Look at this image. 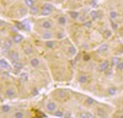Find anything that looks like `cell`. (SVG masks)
Here are the masks:
<instances>
[{
	"instance_id": "6da1fadb",
	"label": "cell",
	"mask_w": 123,
	"mask_h": 118,
	"mask_svg": "<svg viewBox=\"0 0 123 118\" xmlns=\"http://www.w3.org/2000/svg\"><path fill=\"white\" fill-rule=\"evenodd\" d=\"M54 11V6L49 3H44L41 9V15H49Z\"/></svg>"
},
{
	"instance_id": "7a4b0ae2",
	"label": "cell",
	"mask_w": 123,
	"mask_h": 118,
	"mask_svg": "<svg viewBox=\"0 0 123 118\" xmlns=\"http://www.w3.org/2000/svg\"><path fill=\"white\" fill-rule=\"evenodd\" d=\"M7 58H9L12 63H14V62H18V60H20L18 52H17V51H15V49H10L9 53H7Z\"/></svg>"
},
{
	"instance_id": "3957f363",
	"label": "cell",
	"mask_w": 123,
	"mask_h": 118,
	"mask_svg": "<svg viewBox=\"0 0 123 118\" xmlns=\"http://www.w3.org/2000/svg\"><path fill=\"white\" fill-rule=\"evenodd\" d=\"M46 110H47L48 112H50V113L55 112V111L58 110V108H57V103H55L53 100H48L47 103H46Z\"/></svg>"
},
{
	"instance_id": "277c9868",
	"label": "cell",
	"mask_w": 123,
	"mask_h": 118,
	"mask_svg": "<svg viewBox=\"0 0 123 118\" xmlns=\"http://www.w3.org/2000/svg\"><path fill=\"white\" fill-rule=\"evenodd\" d=\"M39 25H41V27H42L43 30H50L53 27V24H52V21H50L49 18H42Z\"/></svg>"
},
{
	"instance_id": "5b68a950",
	"label": "cell",
	"mask_w": 123,
	"mask_h": 118,
	"mask_svg": "<svg viewBox=\"0 0 123 118\" xmlns=\"http://www.w3.org/2000/svg\"><path fill=\"white\" fill-rule=\"evenodd\" d=\"M16 96L17 95H16V91H15L14 87H10L5 91V97L9 98V100H14V98H16Z\"/></svg>"
},
{
	"instance_id": "8992f818",
	"label": "cell",
	"mask_w": 123,
	"mask_h": 118,
	"mask_svg": "<svg viewBox=\"0 0 123 118\" xmlns=\"http://www.w3.org/2000/svg\"><path fill=\"white\" fill-rule=\"evenodd\" d=\"M41 37H42V39H44V41H50V39L55 36L50 32V30H44V32L41 35Z\"/></svg>"
},
{
	"instance_id": "52a82bcc",
	"label": "cell",
	"mask_w": 123,
	"mask_h": 118,
	"mask_svg": "<svg viewBox=\"0 0 123 118\" xmlns=\"http://www.w3.org/2000/svg\"><path fill=\"white\" fill-rule=\"evenodd\" d=\"M22 41H24V36L15 32L14 36H12V42L16 43V44H18V43H22Z\"/></svg>"
},
{
	"instance_id": "ba28073f",
	"label": "cell",
	"mask_w": 123,
	"mask_h": 118,
	"mask_svg": "<svg viewBox=\"0 0 123 118\" xmlns=\"http://www.w3.org/2000/svg\"><path fill=\"white\" fill-rule=\"evenodd\" d=\"M12 68H14V73H20V71H21L22 70V63L21 62H14L12 63Z\"/></svg>"
},
{
	"instance_id": "9c48e42d",
	"label": "cell",
	"mask_w": 123,
	"mask_h": 118,
	"mask_svg": "<svg viewBox=\"0 0 123 118\" xmlns=\"http://www.w3.org/2000/svg\"><path fill=\"white\" fill-rule=\"evenodd\" d=\"M110 65H111V63H110L108 60H105L104 63H101V64H100V66H98V70H100V71H106L107 69L110 68Z\"/></svg>"
},
{
	"instance_id": "30bf717a",
	"label": "cell",
	"mask_w": 123,
	"mask_h": 118,
	"mask_svg": "<svg viewBox=\"0 0 123 118\" xmlns=\"http://www.w3.org/2000/svg\"><path fill=\"white\" fill-rule=\"evenodd\" d=\"M0 64H1V69H3V70H11V68H10V65L7 64V62L5 60V59L4 58H1V60H0Z\"/></svg>"
},
{
	"instance_id": "8fae6325",
	"label": "cell",
	"mask_w": 123,
	"mask_h": 118,
	"mask_svg": "<svg viewBox=\"0 0 123 118\" xmlns=\"http://www.w3.org/2000/svg\"><path fill=\"white\" fill-rule=\"evenodd\" d=\"M30 64L32 68H38L39 66V59L38 58H31L30 59Z\"/></svg>"
},
{
	"instance_id": "7c38bea8",
	"label": "cell",
	"mask_w": 123,
	"mask_h": 118,
	"mask_svg": "<svg viewBox=\"0 0 123 118\" xmlns=\"http://www.w3.org/2000/svg\"><path fill=\"white\" fill-rule=\"evenodd\" d=\"M24 52L25 54H31L33 52V47L31 44H24Z\"/></svg>"
},
{
	"instance_id": "4fadbf2b",
	"label": "cell",
	"mask_w": 123,
	"mask_h": 118,
	"mask_svg": "<svg viewBox=\"0 0 123 118\" xmlns=\"http://www.w3.org/2000/svg\"><path fill=\"white\" fill-rule=\"evenodd\" d=\"M84 103H85V106H87V107H91V106H94V105L96 103V101L94 100V98H91V97H86Z\"/></svg>"
},
{
	"instance_id": "5bb4252c",
	"label": "cell",
	"mask_w": 123,
	"mask_h": 118,
	"mask_svg": "<svg viewBox=\"0 0 123 118\" xmlns=\"http://www.w3.org/2000/svg\"><path fill=\"white\" fill-rule=\"evenodd\" d=\"M12 118H25V112L24 111H16L12 114Z\"/></svg>"
},
{
	"instance_id": "9a60e30c",
	"label": "cell",
	"mask_w": 123,
	"mask_h": 118,
	"mask_svg": "<svg viewBox=\"0 0 123 118\" xmlns=\"http://www.w3.org/2000/svg\"><path fill=\"white\" fill-rule=\"evenodd\" d=\"M116 94H117V88H116L115 86H113V87L111 86V87L107 88V95H108V96H113V95H116Z\"/></svg>"
},
{
	"instance_id": "2e32d148",
	"label": "cell",
	"mask_w": 123,
	"mask_h": 118,
	"mask_svg": "<svg viewBox=\"0 0 123 118\" xmlns=\"http://www.w3.org/2000/svg\"><path fill=\"white\" fill-rule=\"evenodd\" d=\"M10 111H11V106H9V105H3L1 106V112H3V114L5 113H9Z\"/></svg>"
},
{
	"instance_id": "e0dca14e",
	"label": "cell",
	"mask_w": 123,
	"mask_h": 118,
	"mask_svg": "<svg viewBox=\"0 0 123 118\" xmlns=\"http://www.w3.org/2000/svg\"><path fill=\"white\" fill-rule=\"evenodd\" d=\"M58 22H59V25L64 26V25L67 24V17H65L64 15H60V16L58 17Z\"/></svg>"
},
{
	"instance_id": "ac0fdd59",
	"label": "cell",
	"mask_w": 123,
	"mask_h": 118,
	"mask_svg": "<svg viewBox=\"0 0 123 118\" xmlns=\"http://www.w3.org/2000/svg\"><path fill=\"white\" fill-rule=\"evenodd\" d=\"M54 46H55V43H54V41H52V39L46 42V48L47 49H52V48H54Z\"/></svg>"
},
{
	"instance_id": "d6986e66",
	"label": "cell",
	"mask_w": 123,
	"mask_h": 118,
	"mask_svg": "<svg viewBox=\"0 0 123 118\" xmlns=\"http://www.w3.org/2000/svg\"><path fill=\"white\" fill-rule=\"evenodd\" d=\"M79 117H81V118H94V116H92L90 112H83V113L79 114Z\"/></svg>"
},
{
	"instance_id": "ffe728a7",
	"label": "cell",
	"mask_w": 123,
	"mask_h": 118,
	"mask_svg": "<svg viewBox=\"0 0 123 118\" xmlns=\"http://www.w3.org/2000/svg\"><path fill=\"white\" fill-rule=\"evenodd\" d=\"M79 83L80 84H86L87 83V75H80L79 76Z\"/></svg>"
},
{
	"instance_id": "44dd1931",
	"label": "cell",
	"mask_w": 123,
	"mask_h": 118,
	"mask_svg": "<svg viewBox=\"0 0 123 118\" xmlns=\"http://www.w3.org/2000/svg\"><path fill=\"white\" fill-rule=\"evenodd\" d=\"M110 17H111V20H116V18L118 17L117 11H115V10H112V11H110Z\"/></svg>"
},
{
	"instance_id": "7402d4cb",
	"label": "cell",
	"mask_w": 123,
	"mask_h": 118,
	"mask_svg": "<svg viewBox=\"0 0 123 118\" xmlns=\"http://www.w3.org/2000/svg\"><path fill=\"white\" fill-rule=\"evenodd\" d=\"M119 62H121V58L115 57V58H112V60H111V65H112V66H113V65H117Z\"/></svg>"
},
{
	"instance_id": "603a6c76",
	"label": "cell",
	"mask_w": 123,
	"mask_h": 118,
	"mask_svg": "<svg viewBox=\"0 0 123 118\" xmlns=\"http://www.w3.org/2000/svg\"><path fill=\"white\" fill-rule=\"evenodd\" d=\"M52 114H53L54 117H63V118H64V112H62L60 110H57V111L53 112Z\"/></svg>"
},
{
	"instance_id": "cb8c5ba5",
	"label": "cell",
	"mask_w": 123,
	"mask_h": 118,
	"mask_svg": "<svg viewBox=\"0 0 123 118\" xmlns=\"http://www.w3.org/2000/svg\"><path fill=\"white\" fill-rule=\"evenodd\" d=\"M69 15H70L71 18H74V20H76V18L79 17V12H78V11H70Z\"/></svg>"
},
{
	"instance_id": "d4e9b609",
	"label": "cell",
	"mask_w": 123,
	"mask_h": 118,
	"mask_svg": "<svg viewBox=\"0 0 123 118\" xmlns=\"http://www.w3.org/2000/svg\"><path fill=\"white\" fill-rule=\"evenodd\" d=\"M25 4L28 7H32V6H35V0H25Z\"/></svg>"
},
{
	"instance_id": "484cf974",
	"label": "cell",
	"mask_w": 123,
	"mask_h": 118,
	"mask_svg": "<svg viewBox=\"0 0 123 118\" xmlns=\"http://www.w3.org/2000/svg\"><path fill=\"white\" fill-rule=\"evenodd\" d=\"M91 17H92V20H96V18L98 17V14H97L96 10H94V11H91Z\"/></svg>"
},
{
	"instance_id": "4316f807",
	"label": "cell",
	"mask_w": 123,
	"mask_h": 118,
	"mask_svg": "<svg viewBox=\"0 0 123 118\" xmlns=\"http://www.w3.org/2000/svg\"><path fill=\"white\" fill-rule=\"evenodd\" d=\"M116 68H117L118 71H122V70H123V62H119V63L116 65Z\"/></svg>"
},
{
	"instance_id": "83f0119b",
	"label": "cell",
	"mask_w": 123,
	"mask_h": 118,
	"mask_svg": "<svg viewBox=\"0 0 123 118\" xmlns=\"http://www.w3.org/2000/svg\"><path fill=\"white\" fill-rule=\"evenodd\" d=\"M107 48H108V47H107V44H105V46H101V47H100V49H98V52H100V53H102V52H106V51H107Z\"/></svg>"
},
{
	"instance_id": "f1b7e54d",
	"label": "cell",
	"mask_w": 123,
	"mask_h": 118,
	"mask_svg": "<svg viewBox=\"0 0 123 118\" xmlns=\"http://www.w3.org/2000/svg\"><path fill=\"white\" fill-rule=\"evenodd\" d=\"M111 33H112V31H111V30H107V31L105 32V35H104V36H105V38H108V37L111 36Z\"/></svg>"
},
{
	"instance_id": "f546056e",
	"label": "cell",
	"mask_w": 123,
	"mask_h": 118,
	"mask_svg": "<svg viewBox=\"0 0 123 118\" xmlns=\"http://www.w3.org/2000/svg\"><path fill=\"white\" fill-rule=\"evenodd\" d=\"M55 37H57V38H59V39H60V38H63V37H64V33H63V32H59V33H58V35H57V36H55Z\"/></svg>"
},
{
	"instance_id": "4dcf8cb0",
	"label": "cell",
	"mask_w": 123,
	"mask_h": 118,
	"mask_svg": "<svg viewBox=\"0 0 123 118\" xmlns=\"http://www.w3.org/2000/svg\"><path fill=\"white\" fill-rule=\"evenodd\" d=\"M111 26H112V28H115V30L117 28V24H115L113 21H111Z\"/></svg>"
},
{
	"instance_id": "1f68e13d",
	"label": "cell",
	"mask_w": 123,
	"mask_h": 118,
	"mask_svg": "<svg viewBox=\"0 0 123 118\" xmlns=\"http://www.w3.org/2000/svg\"><path fill=\"white\" fill-rule=\"evenodd\" d=\"M118 118H123V113H122V114H119V116H118Z\"/></svg>"
},
{
	"instance_id": "d6a6232c",
	"label": "cell",
	"mask_w": 123,
	"mask_h": 118,
	"mask_svg": "<svg viewBox=\"0 0 123 118\" xmlns=\"http://www.w3.org/2000/svg\"><path fill=\"white\" fill-rule=\"evenodd\" d=\"M122 113H123V107H122Z\"/></svg>"
},
{
	"instance_id": "836d02e7",
	"label": "cell",
	"mask_w": 123,
	"mask_h": 118,
	"mask_svg": "<svg viewBox=\"0 0 123 118\" xmlns=\"http://www.w3.org/2000/svg\"><path fill=\"white\" fill-rule=\"evenodd\" d=\"M122 41H123V39H122Z\"/></svg>"
}]
</instances>
